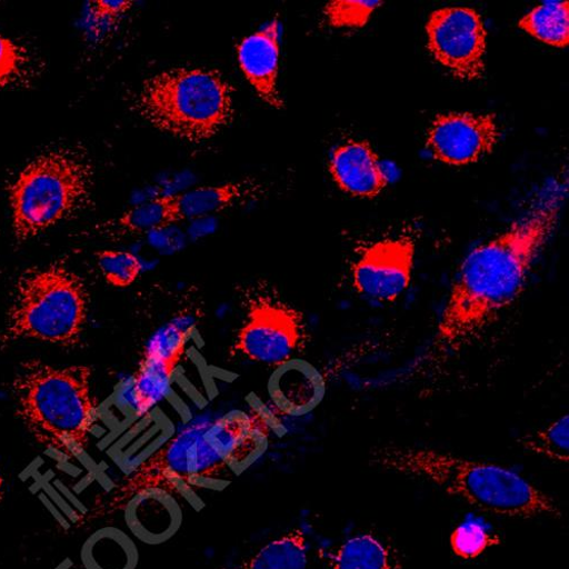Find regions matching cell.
Returning a JSON list of instances; mask_svg holds the SVG:
<instances>
[{"label": "cell", "instance_id": "6da1fadb", "mask_svg": "<svg viewBox=\"0 0 569 569\" xmlns=\"http://www.w3.org/2000/svg\"><path fill=\"white\" fill-rule=\"evenodd\" d=\"M562 201L561 193L549 194L507 231L463 259L435 337L398 379H412L446 363L519 298L558 223Z\"/></svg>", "mask_w": 569, "mask_h": 569}, {"label": "cell", "instance_id": "7a4b0ae2", "mask_svg": "<svg viewBox=\"0 0 569 569\" xmlns=\"http://www.w3.org/2000/svg\"><path fill=\"white\" fill-rule=\"evenodd\" d=\"M372 465L430 482L480 510L512 518L561 517L558 505L516 471L425 448L382 447Z\"/></svg>", "mask_w": 569, "mask_h": 569}, {"label": "cell", "instance_id": "3957f363", "mask_svg": "<svg viewBox=\"0 0 569 569\" xmlns=\"http://www.w3.org/2000/svg\"><path fill=\"white\" fill-rule=\"evenodd\" d=\"M12 392L18 415L40 445L74 457L86 451L98 415L89 367L29 360L18 369Z\"/></svg>", "mask_w": 569, "mask_h": 569}, {"label": "cell", "instance_id": "277c9868", "mask_svg": "<svg viewBox=\"0 0 569 569\" xmlns=\"http://www.w3.org/2000/svg\"><path fill=\"white\" fill-rule=\"evenodd\" d=\"M93 167L80 146L47 149L30 161L9 187L18 244L93 207Z\"/></svg>", "mask_w": 569, "mask_h": 569}, {"label": "cell", "instance_id": "5b68a950", "mask_svg": "<svg viewBox=\"0 0 569 569\" xmlns=\"http://www.w3.org/2000/svg\"><path fill=\"white\" fill-rule=\"evenodd\" d=\"M232 97V87L216 70L173 68L142 82L132 108L154 128L199 144L231 122Z\"/></svg>", "mask_w": 569, "mask_h": 569}, {"label": "cell", "instance_id": "8992f818", "mask_svg": "<svg viewBox=\"0 0 569 569\" xmlns=\"http://www.w3.org/2000/svg\"><path fill=\"white\" fill-rule=\"evenodd\" d=\"M88 307L84 281L67 259L29 268L17 280L2 342L34 340L74 348L83 336Z\"/></svg>", "mask_w": 569, "mask_h": 569}, {"label": "cell", "instance_id": "52a82bcc", "mask_svg": "<svg viewBox=\"0 0 569 569\" xmlns=\"http://www.w3.org/2000/svg\"><path fill=\"white\" fill-rule=\"evenodd\" d=\"M211 422L198 420L184 426L138 462L100 503L88 511V519L123 511L136 496L149 490L167 491L200 509L202 501L192 482L191 455L194 443Z\"/></svg>", "mask_w": 569, "mask_h": 569}, {"label": "cell", "instance_id": "ba28073f", "mask_svg": "<svg viewBox=\"0 0 569 569\" xmlns=\"http://www.w3.org/2000/svg\"><path fill=\"white\" fill-rule=\"evenodd\" d=\"M308 342L303 312L269 293H256L248 302L232 352L276 368L297 358Z\"/></svg>", "mask_w": 569, "mask_h": 569}, {"label": "cell", "instance_id": "9c48e42d", "mask_svg": "<svg viewBox=\"0 0 569 569\" xmlns=\"http://www.w3.org/2000/svg\"><path fill=\"white\" fill-rule=\"evenodd\" d=\"M435 59L461 80H477L486 71L487 30L472 9L448 8L433 12L426 24Z\"/></svg>", "mask_w": 569, "mask_h": 569}, {"label": "cell", "instance_id": "30bf717a", "mask_svg": "<svg viewBox=\"0 0 569 569\" xmlns=\"http://www.w3.org/2000/svg\"><path fill=\"white\" fill-rule=\"evenodd\" d=\"M416 244L402 236L363 247L351 267L356 292L377 303H393L410 288Z\"/></svg>", "mask_w": 569, "mask_h": 569}, {"label": "cell", "instance_id": "8fae6325", "mask_svg": "<svg viewBox=\"0 0 569 569\" xmlns=\"http://www.w3.org/2000/svg\"><path fill=\"white\" fill-rule=\"evenodd\" d=\"M500 137L495 114L450 113L436 118L427 136V148L436 160L461 167L491 154Z\"/></svg>", "mask_w": 569, "mask_h": 569}, {"label": "cell", "instance_id": "7c38bea8", "mask_svg": "<svg viewBox=\"0 0 569 569\" xmlns=\"http://www.w3.org/2000/svg\"><path fill=\"white\" fill-rule=\"evenodd\" d=\"M277 427L271 412L262 405L252 413L231 410L212 421L203 440L239 476L267 450L271 430Z\"/></svg>", "mask_w": 569, "mask_h": 569}, {"label": "cell", "instance_id": "4fadbf2b", "mask_svg": "<svg viewBox=\"0 0 569 569\" xmlns=\"http://www.w3.org/2000/svg\"><path fill=\"white\" fill-rule=\"evenodd\" d=\"M281 24L276 18L237 46L240 68L259 94L276 110L284 108L278 88Z\"/></svg>", "mask_w": 569, "mask_h": 569}, {"label": "cell", "instance_id": "5bb4252c", "mask_svg": "<svg viewBox=\"0 0 569 569\" xmlns=\"http://www.w3.org/2000/svg\"><path fill=\"white\" fill-rule=\"evenodd\" d=\"M267 391L280 413L303 417L322 402L326 381L312 363L293 358L276 367L268 379Z\"/></svg>", "mask_w": 569, "mask_h": 569}, {"label": "cell", "instance_id": "9a60e30c", "mask_svg": "<svg viewBox=\"0 0 569 569\" xmlns=\"http://www.w3.org/2000/svg\"><path fill=\"white\" fill-rule=\"evenodd\" d=\"M329 172L346 193L372 199L383 191L390 178L381 160L366 140H350L330 156Z\"/></svg>", "mask_w": 569, "mask_h": 569}, {"label": "cell", "instance_id": "2e32d148", "mask_svg": "<svg viewBox=\"0 0 569 569\" xmlns=\"http://www.w3.org/2000/svg\"><path fill=\"white\" fill-rule=\"evenodd\" d=\"M123 511L131 533L150 546L170 541L180 530L183 520L178 498L162 490L139 493Z\"/></svg>", "mask_w": 569, "mask_h": 569}, {"label": "cell", "instance_id": "e0dca14e", "mask_svg": "<svg viewBox=\"0 0 569 569\" xmlns=\"http://www.w3.org/2000/svg\"><path fill=\"white\" fill-rule=\"evenodd\" d=\"M263 187L254 179L202 186L174 196L178 221L201 219L259 199Z\"/></svg>", "mask_w": 569, "mask_h": 569}, {"label": "cell", "instance_id": "ac0fdd59", "mask_svg": "<svg viewBox=\"0 0 569 569\" xmlns=\"http://www.w3.org/2000/svg\"><path fill=\"white\" fill-rule=\"evenodd\" d=\"M178 366L151 356L142 357L137 372L123 388L122 399L136 416H144L171 392Z\"/></svg>", "mask_w": 569, "mask_h": 569}, {"label": "cell", "instance_id": "d6986e66", "mask_svg": "<svg viewBox=\"0 0 569 569\" xmlns=\"http://www.w3.org/2000/svg\"><path fill=\"white\" fill-rule=\"evenodd\" d=\"M176 222H178V218L174 196H167L142 202L127 210L117 219L92 227L86 233L109 237L144 234L167 228Z\"/></svg>", "mask_w": 569, "mask_h": 569}, {"label": "cell", "instance_id": "ffe728a7", "mask_svg": "<svg viewBox=\"0 0 569 569\" xmlns=\"http://www.w3.org/2000/svg\"><path fill=\"white\" fill-rule=\"evenodd\" d=\"M329 566L330 569H400L391 548L371 535L346 540L329 555Z\"/></svg>", "mask_w": 569, "mask_h": 569}, {"label": "cell", "instance_id": "44dd1931", "mask_svg": "<svg viewBox=\"0 0 569 569\" xmlns=\"http://www.w3.org/2000/svg\"><path fill=\"white\" fill-rule=\"evenodd\" d=\"M308 543L301 529H293L268 542L243 569H308Z\"/></svg>", "mask_w": 569, "mask_h": 569}, {"label": "cell", "instance_id": "7402d4cb", "mask_svg": "<svg viewBox=\"0 0 569 569\" xmlns=\"http://www.w3.org/2000/svg\"><path fill=\"white\" fill-rule=\"evenodd\" d=\"M132 7L130 0H89L82 18L86 41L92 47L107 44L118 33Z\"/></svg>", "mask_w": 569, "mask_h": 569}, {"label": "cell", "instance_id": "603a6c76", "mask_svg": "<svg viewBox=\"0 0 569 569\" xmlns=\"http://www.w3.org/2000/svg\"><path fill=\"white\" fill-rule=\"evenodd\" d=\"M568 2H547L533 9L518 27L538 40L565 49L569 44Z\"/></svg>", "mask_w": 569, "mask_h": 569}, {"label": "cell", "instance_id": "cb8c5ba5", "mask_svg": "<svg viewBox=\"0 0 569 569\" xmlns=\"http://www.w3.org/2000/svg\"><path fill=\"white\" fill-rule=\"evenodd\" d=\"M197 320L191 315H179L160 327L147 343L144 355L179 366Z\"/></svg>", "mask_w": 569, "mask_h": 569}, {"label": "cell", "instance_id": "d4e9b609", "mask_svg": "<svg viewBox=\"0 0 569 569\" xmlns=\"http://www.w3.org/2000/svg\"><path fill=\"white\" fill-rule=\"evenodd\" d=\"M36 62L24 46L0 34V88L28 87L36 78Z\"/></svg>", "mask_w": 569, "mask_h": 569}, {"label": "cell", "instance_id": "484cf974", "mask_svg": "<svg viewBox=\"0 0 569 569\" xmlns=\"http://www.w3.org/2000/svg\"><path fill=\"white\" fill-rule=\"evenodd\" d=\"M525 450L552 461H569V416H561L545 429L520 439Z\"/></svg>", "mask_w": 569, "mask_h": 569}, {"label": "cell", "instance_id": "4316f807", "mask_svg": "<svg viewBox=\"0 0 569 569\" xmlns=\"http://www.w3.org/2000/svg\"><path fill=\"white\" fill-rule=\"evenodd\" d=\"M500 543L483 521L473 518L466 519L450 537L451 549L461 559H476Z\"/></svg>", "mask_w": 569, "mask_h": 569}, {"label": "cell", "instance_id": "83f0119b", "mask_svg": "<svg viewBox=\"0 0 569 569\" xmlns=\"http://www.w3.org/2000/svg\"><path fill=\"white\" fill-rule=\"evenodd\" d=\"M98 569H134L138 565V549L129 536L119 530H108L94 543Z\"/></svg>", "mask_w": 569, "mask_h": 569}, {"label": "cell", "instance_id": "f1b7e54d", "mask_svg": "<svg viewBox=\"0 0 569 569\" xmlns=\"http://www.w3.org/2000/svg\"><path fill=\"white\" fill-rule=\"evenodd\" d=\"M98 267L113 288L127 289L139 278L142 266L132 253L117 250H106L94 254Z\"/></svg>", "mask_w": 569, "mask_h": 569}, {"label": "cell", "instance_id": "f546056e", "mask_svg": "<svg viewBox=\"0 0 569 569\" xmlns=\"http://www.w3.org/2000/svg\"><path fill=\"white\" fill-rule=\"evenodd\" d=\"M379 0H333L323 9V16L331 28H363L372 13L382 7Z\"/></svg>", "mask_w": 569, "mask_h": 569}, {"label": "cell", "instance_id": "4dcf8cb0", "mask_svg": "<svg viewBox=\"0 0 569 569\" xmlns=\"http://www.w3.org/2000/svg\"><path fill=\"white\" fill-rule=\"evenodd\" d=\"M3 487H4V479H3L2 472H0V497H2Z\"/></svg>", "mask_w": 569, "mask_h": 569}]
</instances>
